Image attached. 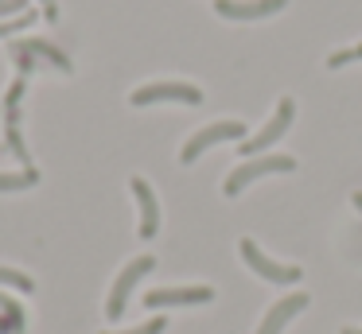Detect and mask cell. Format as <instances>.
<instances>
[{
    "instance_id": "obj_13",
    "label": "cell",
    "mask_w": 362,
    "mask_h": 334,
    "mask_svg": "<svg viewBox=\"0 0 362 334\" xmlns=\"http://www.w3.org/2000/svg\"><path fill=\"white\" fill-rule=\"evenodd\" d=\"M8 51H12V62H16V70H20V78H28V74H35V70H40V66H43V62H40V59H35V54H32V51H28V47H24V39H16V43H12V47H8Z\"/></svg>"
},
{
    "instance_id": "obj_15",
    "label": "cell",
    "mask_w": 362,
    "mask_h": 334,
    "mask_svg": "<svg viewBox=\"0 0 362 334\" xmlns=\"http://www.w3.org/2000/svg\"><path fill=\"white\" fill-rule=\"evenodd\" d=\"M35 8H28V12H20V16H8V20H0V39H8V35H16V31H28L35 23Z\"/></svg>"
},
{
    "instance_id": "obj_19",
    "label": "cell",
    "mask_w": 362,
    "mask_h": 334,
    "mask_svg": "<svg viewBox=\"0 0 362 334\" xmlns=\"http://www.w3.org/2000/svg\"><path fill=\"white\" fill-rule=\"evenodd\" d=\"M35 4L43 8V20H47V23L59 20V4H55V0H35Z\"/></svg>"
},
{
    "instance_id": "obj_5",
    "label": "cell",
    "mask_w": 362,
    "mask_h": 334,
    "mask_svg": "<svg viewBox=\"0 0 362 334\" xmlns=\"http://www.w3.org/2000/svg\"><path fill=\"white\" fill-rule=\"evenodd\" d=\"M250 136V129H245L242 121H214V124H206V129H199L195 136H187V144L180 148V163H195L203 152H211L214 144H226V140H242Z\"/></svg>"
},
{
    "instance_id": "obj_21",
    "label": "cell",
    "mask_w": 362,
    "mask_h": 334,
    "mask_svg": "<svg viewBox=\"0 0 362 334\" xmlns=\"http://www.w3.org/2000/svg\"><path fill=\"white\" fill-rule=\"evenodd\" d=\"M339 334H362V330H358V326H343Z\"/></svg>"
},
{
    "instance_id": "obj_16",
    "label": "cell",
    "mask_w": 362,
    "mask_h": 334,
    "mask_svg": "<svg viewBox=\"0 0 362 334\" xmlns=\"http://www.w3.org/2000/svg\"><path fill=\"white\" fill-rule=\"evenodd\" d=\"M351 62H362V43L343 47V51L327 54V70H343V66H351Z\"/></svg>"
},
{
    "instance_id": "obj_10",
    "label": "cell",
    "mask_w": 362,
    "mask_h": 334,
    "mask_svg": "<svg viewBox=\"0 0 362 334\" xmlns=\"http://www.w3.org/2000/svg\"><path fill=\"white\" fill-rule=\"evenodd\" d=\"M308 292H292V295H284V299H276L273 307L265 311V318H261V326H257V334H284V326L292 323V318L300 315V311L308 307Z\"/></svg>"
},
{
    "instance_id": "obj_11",
    "label": "cell",
    "mask_w": 362,
    "mask_h": 334,
    "mask_svg": "<svg viewBox=\"0 0 362 334\" xmlns=\"http://www.w3.org/2000/svg\"><path fill=\"white\" fill-rule=\"evenodd\" d=\"M24 47H28V51H32L40 62H47V66L63 70V74H71V70H74V66H71V59H66V54L59 51V47L51 43V39H24Z\"/></svg>"
},
{
    "instance_id": "obj_7",
    "label": "cell",
    "mask_w": 362,
    "mask_h": 334,
    "mask_svg": "<svg viewBox=\"0 0 362 334\" xmlns=\"http://www.w3.org/2000/svg\"><path fill=\"white\" fill-rule=\"evenodd\" d=\"M214 287L206 284H187V287H152L144 292V307L148 311H164V307H199V303H211Z\"/></svg>"
},
{
    "instance_id": "obj_20",
    "label": "cell",
    "mask_w": 362,
    "mask_h": 334,
    "mask_svg": "<svg viewBox=\"0 0 362 334\" xmlns=\"http://www.w3.org/2000/svg\"><path fill=\"white\" fill-rule=\"evenodd\" d=\"M351 206H354V210H358V214H362V194H358V191L351 194Z\"/></svg>"
},
{
    "instance_id": "obj_14",
    "label": "cell",
    "mask_w": 362,
    "mask_h": 334,
    "mask_svg": "<svg viewBox=\"0 0 362 334\" xmlns=\"http://www.w3.org/2000/svg\"><path fill=\"white\" fill-rule=\"evenodd\" d=\"M0 287H12V292L32 295L35 292V280L28 276V272H20V268H0Z\"/></svg>"
},
{
    "instance_id": "obj_1",
    "label": "cell",
    "mask_w": 362,
    "mask_h": 334,
    "mask_svg": "<svg viewBox=\"0 0 362 334\" xmlns=\"http://www.w3.org/2000/svg\"><path fill=\"white\" fill-rule=\"evenodd\" d=\"M288 171H296V160H292V155H253V160L238 163V167L226 175L222 194H226V198H238V194H242L250 183H257V179H265V175H288Z\"/></svg>"
},
{
    "instance_id": "obj_2",
    "label": "cell",
    "mask_w": 362,
    "mask_h": 334,
    "mask_svg": "<svg viewBox=\"0 0 362 334\" xmlns=\"http://www.w3.org/2000/svg\"><path fill=\"white\" fill-rule=\"evenodd\" d=\"M156 268V256H136V261H129L125 268L117 272V280H113V287H110V299H105V318L110 323H117L121 315H125V307H129V295H133V287L141 284L148 272Z\"/></svg>"
},
{
    "instance_id": "obj_6",
    "label": "cell",
    "mask_w": 362,
    "mask_h": 334,
    "mask_svg": "<svg viewBox=\"0 0 362 334\" xmlns=\"http://www.w3.org/2000/svg\"><path fill=\"white\" fill-rule=\"evenodd\" d=\"M160 101H175V105H203V90L191 82H148L136 85L129 93V105L144 109V105H160Z\"/></svg>"
},
{
    "instance_id": "obj_9",
    "label": "cell",
    "mask_w": 362,
    "mask_h": 334,
    "mask_svg": "<svg viewBox=\"0 0 362 334\" xmlns=\"http://www.w3.org/2000/svg\"><path fill=\"white\" fill-rule=\"evenodd\" d=\"M129 191H133L136 210H141V225H136V233H141V241H152L160 233V202H156V191H152V183H148V179H141V175L129 179Z\"/></svg>"
},
{
    "instance_id": "obj_17",
    "label": "cell",
    "mask_w": 362,
    "mask_h": 334,
    "mask_svg": "<svg viewBox=\"0 0 362 334\" xmlns=\"http://www.w3.org/2000/svg\"><path fill=\"white\" fill-rule=\"evenodd\" d=\"M164 330H168V318L156 315V318H148V323L133 326V330H102V334H164Z\"/></svg>"
},
{
    "instance_id": "obj_12",
    "label": "cell",
    "mask_w": 362,
    "mask_h": 334,
    "mask_svg": "<svg viewBox=\"0 0 362 334\" xmlns=\"http://www.w3.org/2000/svg\"><path fill=\"white\" fill-rule=\"evenodd\" d=\"M40 183V171L35 167H20V171H0V191L12 194V191H28V186Z\"/></svg>"
},
{
    "instance_id": "obj_3",
    "label": "cell",
    "mask_w": 362,
    "mask_h": 334,
    "mask_svg": "<svg viewBox=\"0 0 362 334\" xmlns=\"http://www.w3.org/2000/svg\"><path fill=\"white\" fill-rule=\"evenodd\" d=\"M238 253H242L245 264H250V272H257L265 284L288 287V284H296V280H304L300 264H281V261H273V256H265V253L257 249V241H253V237H242V241H238Z\"/></svg>"
},
{
    "instance_id": "obj_4",
    "label": "cell",
    "mask_w": 362,
    "mask_h": 334,
    "mask_svg": "<svg viewBox=\"0 0 362 334\" xmlns=\"http://www.w3.org/2000/svg\"><path fill=\"white\" fill-rule=\"evenodd\" d=\"M292 121H296V101H292V97H281V101H276V109H273V117L261 124V132H257V136H245L242 144H238V152L250 155V160H253V155H261L265 148H273L276 140H281L284 132L292 129Z\"/></svg>"
},
{
    "instance_id": "obj_8",
    "label": "cell",
    "mask_w": 362,
    "mask_h": 334,
    "mask_svg": "<svg viewBox=\"0 0 362 334\" xmlns=\"http://www.w3.org/2000/svg\"><path fill=\"white\" fill-rule=\"evenodd\" d=\"M288 0H214V12L222 20H238V23H250V20H269V16L284 12Z\"/></svg>"
},
{
    "instance_id": "obj_18",
    "label": "cell",
    "mask_w": 362,
    "mask_h": 334,
    "mask_svg": "<svg viewBox=\"0 0 362 334\" xmlns=\"http://www.w3.org/2000/svg\"><path fill=\"white\" fill-rule=\"evenodd\" d=\"M28 0H0V20H8V16H20V12H28Z\"/></svg>"
}]
</instances>
